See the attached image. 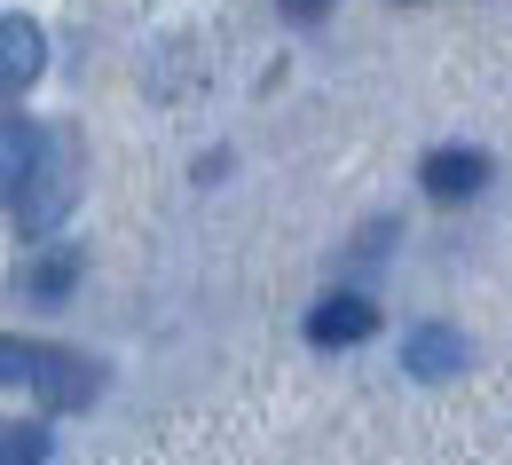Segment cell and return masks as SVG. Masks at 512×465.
I'll return each instance as SVG.
<instances>
[{
    "label": "cell",
    "mask_w": 512,
    "mask_h": 465,
    "mask_svg": "<svg viewBox=\"0 0 512 465\" xmlns=\"http://www.w3.org/2000/svg\"><path fill=\"white\" fill-rule=\"evenodd\" d=\"M40 142L48 134H32V119H8V213L24 237L56 229V213L71 198V174H40Z\"/></svg>",
    "instance_id": "obj_1"
},
{
    "label": "cell",
    "mask_w": 512,
    "mask_h": 465,
    "mask_svg": "<svg viewBox=\"0 0 512 465\" xmlns=\"http://www.w3.org/2000/svg\"><path fill=\"white\" fill-rule=\"evenodd\" d=\"M8 379L40 387V402H56V410H87L103 395V371L87 355H71V347H24V339H8Z\"/></svg>",
    "instance_id": "obj_2"
},
{
    "label": "cell",
    "mask_w": 512,
    "mask_h": 465,
    "mask_svg": "<svg viewBox=\"0 0 512 465\" xmlns=\"http://www.w3.org/2000/svg\"><path fill=\"white\" fill-rule=\"evenodd\" d=\"M379 332V308L363 300V292H331L316 316H308V339L316 347H355V339H371Z\"/></svg>",
    "instance_id": "obj_3"
},
{
    "label": "cell",
    "mask_w": 512,
    "mask_h": 465,
    "mask_svg": "<svg viewBox=\"0 0 512 465\" xmlns=\"http://www.w3.org/2000/svg\"><path fill=\"white\" fill-rule=\"evenodd\" d=\"M481 182H489V158H481V150H434V158H426V190L442 205H465Z\"/></svg>",
    "instance_id": "obj_4"
},
{
    "label": "cell",
    "mask_w": 512,
    "mask_h": 465,
    "mask_svg": "<svg viewBox=\"0 0 512 465\" xmlns=\"http://www.w3.org/2000/svg\"><path fill=\"white\" fill-rule=\"evenodd\" d=\"M402 363H410V379H457L465 371V339L449 332V324H426V332H410Z\"/></svg>",
    "instance_id": "obj_5"
},
{
    "label": "cell",
    "mask_w": 512,
    "mask_h": 465,
    "mask_svg": "<svg viewBox=\"0 0 512 465\" xmlns=\"http://www.w3.org/2000/svg\"><path fill=\"white\" fill-rule=\"evenodd\" d=\"M0 48H8V95H24L40 79V24L32 16H8L0 24Z\"/></svg>",
    "instance_id": "obj_6"
},
{
    "label": "cell",
    "mask_w": 512,
    "mask_h": 465,
    "mask_svg": "<svg viewBox=\"0 0 512 465\" xmlns=\"http://www.w3.org/2000/svg\"><path fill=\"white\" fill-rule=\"evenodd\" d=\"M0 465H48V434L16 418V426H8V450H0Z\"/></svg>",
    "instance_id": "obj_7"
},
{
    "label": "cell",
    "mask_w": 512,
    "mask_h": 465,
    "mask_svg": "<svg viewBox=\"0 0 512 465\" xmlns=\"http://www.w3.org/2000/svg\"><path fill=\"white\" fill-rule=\"evenodd\" d=\"M64 284H71V261H64V253H56V261L32 276V292H40V300H64Z\"/></svg>",
    "instance_id": "obj_8"
},
{
    "label": "cell",
    "mask_w": 512,
    "mask_h": 465,
    "mask_svg": "<svg viewBox=\"0 0 512 465\" xmlns=\"http://www.w3.org/2000/svg\"><path fill=\"white\" fill-rule=\"evenodd\" d=\"M276 8H284L292 24H316V16H323V8H331V0H276Z\"/></svg>",
    "instance_id": "obj_9"
}]
</instances>
